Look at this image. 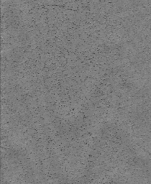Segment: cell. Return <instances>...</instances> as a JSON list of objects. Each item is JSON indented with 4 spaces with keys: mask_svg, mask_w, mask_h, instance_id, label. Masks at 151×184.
<instances>
[]
</instances>
